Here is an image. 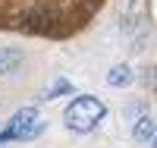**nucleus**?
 <instances>
[{
  "label": "nucleus",
  "mask_w": 157,
  "mask_h": 148,
  "mask_svg": "<svg viewBox=\"0 0 157 148\" xmlns=\"http://www.w3.org/2000/svg\"><path fill=\"white\" fill-rule=\"evenodd\" d=\"M22 66V50L19 47H0V76H10Z\"/></svg>",
  "instance_id": "nucleus-5"
},
{
  "label": "nucleus",
  "mask_w": 157,
  "mask_h": 148,
  "mask_svg": "<svg viewBox=\"0 0 157 148\" xmlns=\"http://www.w3.org/2000/svg\"><path fill=\"white\" fill-rule=\"evenodd\" d=\"M132 82H135V73L129 70L126 63H116L113 70L107 73V85L110 88H126V85H132Z\"/></svg>",
  "instance_id": "nucleus-6"
},
{
  "label": "nucleus",
  "mask_w": 157,
  "mask_h": 148,
  "mask_svg": "<svg viewBox=\"0 0 157 148\" xmlns=\"http://www.w3.org/2000/svg\"><path fill=\"white\" fill-rule=\"evenodd\" d=\"M69 91H72V85L66 82V79H57V82L47 88V95H44V98L50 101V98H57V95H69Z\"/></svg>",
  "instance_id": "nucleus-7"
},
{
  "label": "nucleus",
  "mask_w": 157,
  "mask_h": 148,
  "mask_svg": "<svg viewBox=\"0 0 157 148\" xmlns=\"http://www.w3.org/2000/svg\"><path fill=\"white\" fill-rule=\"evenodd\" d=\"M132 136H135V142H151V139L157 136V123H154V117L141 114L135 123H132Z\"/></svg>",
  "instance_id": "nucleus-4"
},
{
  "label": "nucleus",
  "mask_w": 157,
  "mask_h": 148,
  "mask_svg": "<svg viewBox=\"0 0 157 148\" xmlns=\"http://www.w3.org/2000/svg\"><path fill=\"white\" fill-rule=\"evenodd\" d=\"M41 132H44V123L38 117V110L35 107H22V110H16L10 117L6 129L0 132V145H6V142H32Z\"/></svg>",
  "instance_id": "nucleus-2"
},
{
  "label": "nucleus",
  "mask_w": 157,
  "mask_h": 148,
  "mask_svg": "<svg viewBox=\"0 0 157 148\" xmlns=\"http://www.w3.org/2000/svg\"><path fill=\"white\" fill-rule=\"evenodd\" d=\"M151 148H157V136H154V139H151Z\"/></svg>",
  "instance_id": "nucleus-9"
},
{
  "label": "nucleus",
  "mask_w": 157,
  "mask_h": 148,
  "mask_svg": "<svg viewBox=\"0 0 157 148\" xmlns=\"http://www.w3.org/2000/svg\"><path fill=\"white\" fill-rule=\"evenodd\" d=\"M141 79H145V85L154 91V95H157V66H151V70H145V76H141Z\"/></svg>",
  "instance_id": "nucleus-8"
},
{
  "label": "nucleus",
  "mask_w": 157,
  "mask_h": 148,
  "mask_svg": "<svg viewBox=\"0 0 157 148\" xmlns=\"http://www.w3.org/2000/svg\"><path fill=\"white\" fill-rule=\"evenodd\" d=\"M25 29L29 32H50L54 29V13H47V10H35L25 16Z\"/></svg>",
  "instance_id": "nucleus-3"
},
{
  "label": "nucleus",
  "mask_w": 157,
  "mask_h": 148,
  "mask_svg": "<svg viewBox=\"0 0 157 148\" xmlns=\"http://www.w3.org/2000/svg\"><path fill=\"white\" fill-rule=\"evenodd\" d=\"M104 117H107V104H104L101 98H94V95H78V98H72L66 104V110H63L66 126L72 132H82V136L91 132Z\"/></svg>",
  "instance_id": "nucleus-1"
}]
</instances>
